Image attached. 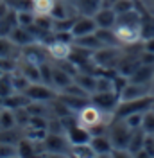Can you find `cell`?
Segmentation results:
<instances>
[{"instance_id": "2e32d148", "label": "cell", "mask_w": 154, "mask_h": 158, "mask_svg": "<svg viewBox=\"0 0 154 158\" xmlns=\"http://www.w3.org/2000/svg\"><path fill=\"white\" fill-rule=\"evenodd\" d=\"M151 90H149V85H138V83H127L125 88L120 92V101H129V99H138L144 97V95H149Z\"/></svg>"}, {"instance_id": "4fadbf2b", "label": "cell", "mask_w": 154, "mask_h": 158, "mask_svg": "<svg viewBox=\"0 0 154 158\" xmlns=\"http://www.w3.org/2000/svg\"><path fill=\"white\" fill-rule=\"evenodd\" d=\"M116 15L113 7H100L93 15V20H95L97 27H104V29H113L116 25Z\"/></svg>"}, {"instance_id": "30bf717a", "label": "cell", "mask_w": 154, "mask_h": 158, "mask_svg": "<svg viewBox=\"0 0 154 158\" xmlns=\"http://www.w3.org/2000/svg\"><path fill=\"white\" fill-rule=\"evenodd\" d=\"M65 135H67L70 146L90 144V140H91V133H90V129L84 128V126H81L79 122H75L74 126H70V128L65 131Z\"/></svg>"}, {"instance_id": "ffe728a7", "label": "cell", "mask_w": 154, "mask_h": 158, "mask_svg": "<svg viewBox=\"0 0 154 158\" xmlns=\"http://www.w3.org/2000/svg\"><path fill=\"white\" fill-rule=\"evenodd\" d=\"M47 50L54 59H59V61H61V59H68L70 50H72V43H65V41L54 40L50 45H47Z\"/></svg>"}, {"instance_id": "f1b7e54d", "label": "cell", "mask_w": 154, "mask_h": 158, "mask_svg": "<svg viewBox=\"0 0 154 158\" xmlns=\"http://www.w3.org/2000/svg\"><path fill=\"white\" fill-rule=\"evenodd\" d=\"M140 36H142V40L154 38V16H151V15H142Z\"/></svg>"}, {"instance_id": "44dd1931", "label": "cell", "mask_w": 154, "mask_h": 158, "mask_svg": "<svg viewBox=\"0 0 154 158\" xmlns=\"http://www.w3.org/2000/svg\"><path fill=\"white\" fill-rule=\"evenodd\" d=\"M74 81H75L81 88L86 90L90 95L95 92V86H97V76L95 74H91V72H77L75 76H74Z\"/></svg>"}, {"instance_id": "f546056e", "label": "cell", "mask_w": 154, "mask_h": 158, "mask_svg": "<svg viewBox=\"0 0 154 158\" xmlns=\"http://www.w3.org/2000/svg\"><path fill=\"white\" fill-rule=\"evenodd\" d=\"M14 92L16 90H14V83H13V72H4L0 76V95L6 99Z\"/></svg>"}, {"instance_id": "9a60e30c", "label": "cell", "mask_w": 154, "mask_h": 158, "mask_svg": "<svg viewBox=\"0 0 154 158\" xmlns=\"http://www.w3.org/2000/svg\"><path fill=\"white\" fill-rule=\"evenodd\" d=\"M58 99L67 106L70 111H79L86 104H90V97H83V95H70V94H63L58 92Z\"/></svg>"}, {"instance_id": "ee69618b", "label": "cell", "mask_w": 154, "mask_h": 158, "mask_svg": "<svg viewBox=\"0 0 154 158\" xmlns=\"http://www.w3.org/2000/svg\"><path fill=\"white\" fill-rule=\"evenodd\" d=\"M152 110H154V104H152Z\"/></svg>"}, {"instance_id": "8d00e7d4", "label": "cell", "mask_w": 154, "mask_h": 158, "mask_svg": "<svg viewBox=\"0 0 154 158\" xmlns=\"http://www.w3.org/2000/svg\"><path fill=\"white\" fill-rule=\"evenodd\" d=\"M125 124L129 126L131 129H136V128H142V120H144V113H133L129 117H125Z\"/></svg>"}, {"instance_id": "b9f144b4", "label": "cell", "mask_w": 154, "mask_h": 158, "mask_svg": "<svg viewBox=\"0 0 154 158\" xmlns=\"http://www.w3.org/2000/svg\"><path fill=\"white\" fill-rule=\"evenodd\" d=\"M2 106H4V97L0 95V108H2Z\"/></svg>"}, {"instance_id": "277c9868", "label": "cell", "mask_w": 154, "mask_h": 158, "mask_svg": "<svg viewBox=\"0 0 154 158\" xmlns=\"http://www.w3.org/2000/svg\"><path fill=\"white\" fill-rule=\"evenodd\" d=\"M23 92L30 101H36V102H50L58 97V92L54 90V86L43 81H30L29 86Z\"/></svg>"}, {"instance_id": "d6a6232c", "label": "cell", "mask_w": 154, "mask_h": 158, "mask_svg": "<svg viewBox=\"0 0 154 158\" xmlns=\"http://www.w3.org/2000/svg\"><path fill=\"white\" fill-rule=\"evenodd\" d=\"M113 9H115L116 15L133 11V9H136V0H115L113 2Z\"/></svg>"}, {"instance_id": "ba28073f", "label": "cell", "mask_w": 154, "mask_h": 158, "mask_svg": "<svg viewBox=\"0 0 154 158\" xmlns=\"http://www.w3.org/2000/svg\"><path fill=\"white\" fill-rule=\"evenodd\" d=\"M115 34L120 43L124 45H135L136 41H140V25H129V23H116L115 27Z\"/></svg>"}, {"instance_id": "5bb4252c", "label": "cell", "mask_w": 154, "mask_h": 158, "mask_svg": "<svg viewBox=\"0 0 154 158\" xmlns=\"http://www.w3.org/2000/svg\"><path fill=\"white\" fill-rule=\"evenodd\" d=\"M70 4L77 15H86V16H93L102 7V0H70Z\"/></svg>"}, {"instance_id": "4316f807", "label": "cell", "mask_w": 154, "mask_h": 158, "mask_svg": "<svg viewBox=\"0 0 154 158\" xmlns=\"http://www.w3.org/2000/svg\"><path fill=\"white\" fill-rule=\"evenodd\" d=\"M16 117H14V110L6 108L2 106L0 108V129H9V128H16Z\"/></svg>"}, {"instance_id": "e0dca14e", "label": "cell", "mask_w": 154, "mask_h": 158, "mask_svg": "<svg viewBox=\"0 0 154 158\" xmlns=\"http://www.w3.org/2000/svg\"><path fill=\"white\" fill-rule=\"evenodd\" d=\"M90 146L93 148L97 156H106V155L113 153V144L107 135H93L90 140Z\"/></svg>"}, {"instance_id": "7402d4cb", "label": "cell", "mask_w": 154, "mask_h": 158, "mask_svg": "<svg viewBox=\"0 0 154 158\" xmlns=\"http://www.w3.org/2000/svg\"><path fill=\"white\" fill-rule=\"evenodd\" d=\"M72 81H74V76L70 72H67L61 67H52V86L61 90V88H65V86H68Z\"/></svg>"}, {"instance_id": "4dcf8cb0", "label": "cell", "mask_w": 154, "mask_h": 158, "mask_svg": "<svg viewBox=\"0 0 154 158\" xmlns=\"http://www.w3.org/2000/svg\"><path fill=\"white\" fill-rule=\"evenodd\" d=\"M56 0H32V11L34 15H50Z\"/></svg>"}, {"instance_id": "603a6c76", "label": "cell", "mask_w": 154, "mask_h": 158, "mask_svg": "<svg viewBox=\"0 0 154 158\" xmlns=\"http://www.w3.org/2000/svg\"><path fill=\"white\" fill-rule=\"evenodd\" d=\"M20 49L9 36H0V58H16L20 56Z\"/></svg>"}, {"instance_id": "6da1fadb", "label": "cell", "mask_w": 154, "mask_h": 158, "mask_svg": "<svg viewBox=\"0 0 154 158\" xmlns=\"http://www.w3.org/2000/svg\"><path fill=\"white\" fill-rule=\"evenodd\" d=\"M152 104H154L152 94L144 95V97H138V99L120 101L115 110V113H113V118H125V117H129V115H133V113H144V111L152 108Z\"/></svg>"}, {"instance_id": "7c38bea8", "label": "cell", "mask_w": 154, "mask_h": 158, "mask_svg": "<svg viewBox=\"0 0 154 158\" xmlns=\"http://www.w3.org/2000/svg\"><path fill=\"white\" fill-rule=\"evenodd\" d=\"M142 65V61H140V52L138 54H125L120 58L118 61V65H116V72L118 74H122L125 77H129L131 74H135V70L138 69Z\"/></svg>"}, {"instance_id": "3957f363", "label": "cell", "mask_w": 154, "mask_h": 158, "mask_svg": "<svg viewBox=\"0 0 154 158\" xmlns=\"http://www.w3.org/2000/svg\"><path fill=\"white\" fill-rule=\"evenodd\" d=\"M120 58H122V54H120V49H118V47H100V49H97L95 52H93V56H91L93 63H95L100 70L116 69Z\"/></svg>"}, {"instance_id": "7a4b0ae2", "label": "cell", "mask_w": 154, "mask_h": 158, "mask_svg": "<svg viewBox=\"0 0 154 158\" xmlns=\"http://www.w3.org/2000/svg\"><path fill=\"white\" fill-rule=\"evenodd\" d=\"M131 135H133V129L125 124L124 118H113V122L107 124V137L113 144V149H125L127 151Z\"/></svg>"}, {"instance_id": "74e56055", "label": "cell", "mask_w": 154, "mask_h": 158, "mask_svg": "<svg viewBox=\"0 0 154 158\" xmlns=\"http://www.w3.org/2000/svg\"><path fill=\"white\" fill-rule=\"evenodd\" d=\"M9 156H18L16 155V146L0 142V158H9Z\"/></svg>"}, {"instance_id": "8992f818", "label": "cell", "mask_w": 154, "mask_h": 158, "mask_svg": "<svg viewBox=\"0 0 154 158\" xmlns=\"http://www.w3.org/2000/svg\"><path fill=\"white\" fill-rule=\"evenodd\" d=\"M43 146L52 155H72V146L65 133H47Z\"/></svg>"}, {"instance_id": "d590c367", "label": "cell", "mask_w": 154, "mask_h": 158, "mask_svg": "<svg viewBox=\"0 0 154 158\" xmlns=\"http://www.w3.org/2000/svg\"><path fill=\"white\" fill-rule=\"evenodd\" d=\"M72 155L75 156H97L93 148L90 144H81V146H72Z\"/></svg>"}, {"instance_id": "60d3db41", "label": "cell", "mask_w": 154, "mask_h": 158, "mask_svg": "<svg viewBox=\"0 0 154 158\" xmlns=\"http://www.w3.org/2000/svg\"><path fill=\"white\" fill-rule=\"evenodd\" d=\"M144 50H149L154 54V38H149V40H144Z\"/></svg>"}, {"instance_id": "9c48e42d", "label": "cell", "mask_w": 154, "mask_h": 158, "mask_svg": "<svg viewBox=\"0 0 154 158\" xmlns=\"http://www.w3.org/2000/svg\"><path fill=\"white\" fill-rule=\"evenodd\" d=\"M97 31V23L93 16H86V15H77L75 22L72 25V36L74 38H81V36H86V34H91Z\"/></svg>"}, {"instance_id": "1f68e13d", "label": "cell", "mask_w": 154, "mask_h": 158, "mask_svg": "<svg viewBox=\"0 0 154 158\" xmlns=\"http://www.w3.org/2000/svg\"><path fill=\"white\" fill-rule=\"evenodd\" d=\"M16 20H18V25H22V27H30V25H34L36 15H34V11H16Z\"/></svg>"}, {"instance_id": "ac0fdd59", "label": "cell", "mask_w": 154, "mask_h": 158, "mask_svg": "<svg viewBox=\"0 0 154 158\" xmlns=\"http://www.w3.org/2000/svg\"><path fill=\"white\" fill-rule=\"evenodd\" d=\"M152 79H154V67H152V65H144V63L135 70V74H131V76H129V81H131V83L149 85V86H151Z\"/></svg>"}, {"instance_id": "d4e9b609", "label": "cell", "mask_w": 154, "mask_h": 158, "mask_svg": "<svg viewBox=\"0 0 154 158\" xmlns=\"http://www.w3.org/2000/svg\"><path fill=\"white\" fill-rule=\"evenodd\" d=\"M95 34H97V38L100 40V43H102L104 47H118V45H120V41H118V38H116V34H115V29L97 27Z\"/></svg>"}, {"instance_id": "f6af8a7d", "label": "cell", "mask_w": 154, "mask_h": 158, "mask_svg": "<svg viewBox=\"0 0 154 158\" xmlns=\"http://www.w3.org/2000/svg\"><path fill=\"white\" fill-rule=\"evenodd\" d=\"M67 2H70V0H67Z\"/></svg>"}, {"instance_id": "7bdbcfd3", "label": "cell", "mask_w": 154, "mask_h": 158, "mask_svg": "<svg viewBox=\"0 0 154 158\" xmlns=\"http://www.w3.org/2000/svg\"><path fill=\"white\" fill-rule=\"evenodd\" d=\"M2 74H4V70H0V76H2Z\"/></svg>"}, {"instance_id": "83f0119b", "label": "cell", "mask_w": 154, "mask_h": 158, "mask_svg": "<svg viewBox=\"0 0 154 158\" xmlns=\"http://www.w3.org/2000/svg\"><path fill=\"white\" fill-rule=\"evenodd\" d=\"M23 137H25V135L20 133L18 126H16V128H9V129H0V142H6V144L16 146Z\"/></svg>"}, {"instance_id": "ab89813d", "label": "cell", "mask_w": 154, "mask_h": 158, "mask_svg": "<svg viewBox=\"0 0 154 158\" xmlns=\"http://www.w3.org/2000/svg\"><path fill=\"white\" fill-rule=\"evenodd\" d=\"M144 149L147 151V155H149V156H154V135H147Z\"/></svg>"}, {"instance_id": "cb8c5ba5", "label": "cell", "mask_w": 154, "mask_h": 158, "mask_svg": "<svg viewBox=\"0 0 154 158\" xmlns=\"http://www.w3.org/2000/svg\"><path fill=\"white\" fill-rule=\"evenodd\" d=\"M30 104V99L25 95V92H14L7 97L4 99V106L11 110H16V108H23V106H29Z\"/></svg>"}, {"instance_id": "d6986e66", "label": "cell", "mask_w": 154, "mask_h": 158, "mask_svg": "<svg viewBox=\"0 0 154 158\" xmlns=\"http://www.w3.org/2000/svg\"><path fill=\"white\" fill-rule=\"evenodd\" d=\"M145 138H147V133L144 131V128L133 129V135H131L129 146H127V151H129L131 156H136V155L145 148Z\"/></svg>"}, {"instance_id": "8fae6325", "label": "cell", "mask_w": 154, "mask_h": 158, "mask_svg": "<svg viewBox=\"0 0 154 158\" xmlns=\"http://www.w3.org/2000/svg\"><path fill=\"white\" fill-rule=\"evenodd\" d=\"M9 38L18 45V47H29V45H36V36L32 34V31L29 27H22V25H16L14 29L11 31Z\"/></svg>"}, {"instance_id": "836d02e7", "label": "cell", "mask_w": 154, "mask_h": 158, "mask_svg": "<svg viewBox=\"0 0 154 158\" xmlns=\"http://www.w3.org/2000/svg\"><path fill=\"white\" fill-rule=\"evenodd\" d=\"M142 128L147 135H154V110L144 111V120H142Z\"/></svg>"}, {"instance_id": "f35d334b", "label": "cell", "mask_w": 154, "mask_h": 158, "mask_svg": "<svg viewBox=\"0 0 154 158\" xmlns=\"http://www.w3.org/2000/svg\"><path fill=\"white\" fill-rule=\"evenodd\" d=\"M140 61H142L144 65H152V67H154V54H152V52H149V50H144V47H142V52H140Z\"/></svg>"}, {"instance_id": "52a82bcc", "label": "cell", "mask_w": 154, "mask_h": 158, "mask_svg": "<svg viewBox=\"0 0 154 158\" xmlns=\"http://www.w3.org/2000/svg\"><path fill=\"white\" fill-rule=\"evenodd\" d=\"M106 115L107 113L100 111L97 106H93V104L90 102V104H86L83 110L77 111V122H79L81 126H84V128L91 129L93 126L104 124V117H106Z\"/></svg>"}, {"instance_id": "484cf974", "label": "cell", "mask_w": 154, "mask_h": 158, "mask_svg": "<svg viewBox=\"0 0 154 158\" xmlns=\"http://www.w3.org/2000/svg\"><path fill=\"white\" fill-rule=\"evenodd\" d=\"M74 45H79V47H83V49L93 50V52H95L97 49H100V47H104V45L100 43V40L97 38L95 32L86 34V36H81V38H74Z\"/></svg>"}, {"instance_id": "e575fe53", "label": "cell", "mask_w": 154, "mask_h": 158, "mask_svg": "<svg viewBox=\"0 0 154 158\" xmlns=\"http://www.w3.org/2000/svg\"><path fill=\"white\" fill-rule=\"evenodd\" d=\"M13 11H32V0H4Z\"/></svg>"}, {"instance_id": "5b68a950", "label": "cell", "mask_w": 154, "mask_h": 158, "mask_svg": "<svg viewBox=\"0 0 154 158\" xmlns=\"http://www.w3.org/2000/svg\"><path fill=\"white\" fill-rule=\"evenodd\" d=\"M90 102L97 106L100 111H104L107 115L115 113L116 106L120 102V95L116 94L115 90H107V92H93L90 95Z\"/></svg>"}]
</instances>
